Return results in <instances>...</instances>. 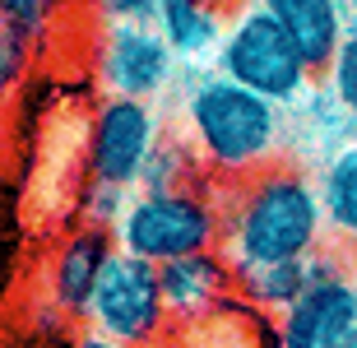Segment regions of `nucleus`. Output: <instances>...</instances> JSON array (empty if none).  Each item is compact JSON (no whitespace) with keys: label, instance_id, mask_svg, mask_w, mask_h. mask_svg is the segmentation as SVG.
<instances>
[{"label":"nucleus","instance_id":"nucleus-6","mask_svg":"<svg viewBox=\"0 0 357 348\" xmlns=\"http://www.w3.org/2000/svg\"><path fill=\"white\" fill-rule=\"evenodd\" d=\"M162 321H167V297H162L158 265H149V260H139L130 251H116V260L107 265L102 283L93 293L89 325L98 335L135 348V344L158 339Z\"/></svg>","mask_w":357,"mask_h":348},{"label":"nucleus","instance_id":"nucleus-16","mask_svg":"<svg viewBox=\"0 0 357 348\" xmlns=\"http://www.w3.org/2000/svg\"><path fill=\"white\" fill-rule=\"evenodd\" d=\"M130 195L135 190H121V186H107V181H84L79 190V218L89 223V228H112L116 232V223L126 218V209H130Z\"/></svg>","mask_w":357,"mask_h":348},{"label":"nucleus","instance_id":"nucleus-10","mask_svg":"<svg viewBox=\"0 0 357 348\" xmlns=\"http://www.w3.org/2000/svg\"><path fill=\"white\" fill-rule=\"evenodd\" d=\"M162 274V297H167V316H209L227 307L237 293V265L227 251H195L181 255L172 265H158Z\"/></svg>","mask_w":357,"mask_h":348},{"label":"nucleus","instance_id":"nucleus-13","mask_svg":"<svg viewBox=\"0 0 357 348\" xmlns=\"http://www.w3.org/2000/svg\"><path fill=\"white\" fill-rule=\"evenodd\" d=\"M316 279V255L311 260H283V265H246L237 269V297L260 311H283L311 288Z\"/></svg>","mask_w":357,"mask_h":348},{"label":"nucleus","instance_id":"nucleus-12","mask_svg":"<svg viewBox=\"0 0 357 348\" xmlns=\"http://www.w3.org/2000/svg\"><path fill=\"white\" fill-rule=\"evenodd\" d=\"M158 33L167 38L176 56H204L223 47V10L218 0H158Z\"/></svg>","mask_w":357,"mask_h":348},{"label":"nucleus","instance_id":"nucleus-19","mask_svg":"<svg viewBox=\"0 0 357 348\" xmlns=\"http://www.w3.org/2000/svg\"><path fill=\"white\" fill-rule=\"evenodd\" d=\"M0 14H10V19H19V24H28V28L47 24V10H42L38 0H0Z\"/></svg>","mask_w":357,"mask_h":348},{"label":"nucleus","instance_id":"nucleus-5","mask_svg":"<svg viewBox=\"0 0 357 348\" xmlns=\"http://www.w3.org/2000/svg\"><path fill=\"white\" fill-rule=\"evenodd\" d=\"M162 144L158 112L144 98H112L107 93L93 107L84 153H89V176L121 190H139L149 162Z\"/></svg>","mask_w":357,"mask_h":348},{"label":"nucleus","instance_id":"nucleus-15","mask_svg":"<svg viewBox=\"0 0 357 348\" xmlns=\"http://www.w3.org/2000/svg\"><path fill=\"white\" fill-rule=\"evenodd\" d=\"M33 38H38V28L0 14V98L28 75V66H33Z\"/></svg>","mask_w":357,"mask_h":348},{"label":"nucleus","instance_id":"nucleus-4","mask_svg":"<svg viewBox=\"0 0 357 348\" xmlns=\"http://www.w3.org/2000/svg\"><path fill=\"white\" fill-rule=\"evenodd\" d=\"M218 75L269 98L274 107L302 103L311 80H316V70L306 66V56L288 38V28L278 24L260 0L237 10V19L227 24L223 47H218Z\"/></svg>","mask_w":357,"mask_h":348},{"label":"nucleus","instance_id":"nucleus-2","mask_svg":"<svg viewBox=\"0 0 357 348\" xmlns=\"http://www.w3.org/2000/svg\"><path fill=\"white\" fill-rule=\"evenodd\" d=\"M185 126L199 162L223 176L265 172L283 139V116L274 103L218 70L195 80V89L185 93Z\"/></svg>","mask_w":357,"mask_h":348},{"label":"nucleus","instance_id":"nucleus-22","mask_svg":"<svg viewBox=\"0 0 357 348\" xmlns=\"http://www.w3.org/2000/svg\"><path fill=\"white\" fill-rule=\"evenodd\" d=\"M5 135H10V107H5V98H0V144H5Z\"/></svg>","mask_w":357,"mask_h":348},{"label":"nucleus","instance_id":"nucleus-11","mask_svg":"<svg viewBox=\"0 0 357 348\" xmlns=\"http://www.w3.org/2000/svg\"><path fill=\"white\" fill-rule=\"evenodd\" d=\"M278 24L288 28L297 52L316 75H330L339 47L348 42V0H260Z\"/></svg>","mask_w":357,"mask_h":348},{"label":"nucleus","instance_id":"nucleus-18","mask_svg":"<svg viewBox=\"0 0 357 348\" xmlns=\"http://www.w3.org/2000/svg\"><path fill=\"white\" fill-rule=\"evenodd\" d=\"M93 5L112 24H153L158 19V0H93Z\"/></svg>","mask_w":357,"mask_h":348},{"label":"nucleus","instance_id":"nucleus-20","mask_svg":"<svg viewBox=\"0 0 357 348\" xmlns=\"http://www.w3.org/2000/svg\"><path fill=\"white\" fill-rule=\"evenodd\" d=\"M75 348H126V344H116V339H107V335H98V330H89V335L75 339Z\"/></svg>","mask_w":357,"mask_h":348},{"label":"nucleus","instance_id":"nucleus-1","mask_svg":"<svg viewBox=\"0 0 357 348\" xmlns=\"http://www.w3.org/2000/svg\"><path fill=\"white\" fill-rule=\"evenodd\" d=\"M325 228L320 181L297 167H265L246 176L223 204V251L237 269L311 260L320 255L316 246Z\"/></svg>","mask_w":357,"mask_h":348},{"label":"nucleus","instance_id":"nucleus-17","mask_svg":"<svg viewBox=\"0 0 357 348\" xmlns=\"http://www.w3.org/2000/svg\"><path fill=\"white\" fill-rule=\"evenodd\" d=\"M325 84H330L334 107L344 112L348 121H357V28L348 33L344 47H339V56H334V66H330V75H325Z\"/></svg>","mask_w":357,"mask_h":348},{"label":"nucleus","instance_id":"nucleus-7","mask_svg":"<svg viewBox=\"0 0 357 348\" xmlns=\"http://www.w3.org/2000/svg\"><path fill=\"white\" fill-rule=\"evenodd\" d=\"M176 70V52L158 24H112L98 52V80L112 98H158Z\"/></svg>","mask_w":357,"mask_h":348},{"label":"nucleus","instance_id":"nucleus-8","mask_svg":"<svg viewBox=\"0 0 357 348\" xmlns=\"http://www.w3.org/2000/svg\"><path fill=\"white\" fill-rule=\"evenodd\" d=\"M357 311V283L330 255H316V279L274 325V348H330Z\"/></svg>","mask_w":357,"mask_h":348},{"label":"nucleus","instance_id":"nucleus-14","mask_svg":"<svg viewBox=\"0 0 357 348\" xmlns=\"http://www.w3.org/2000/svg\"><path fill=\"white\" fill-rule=\"evenodd\" d=\"M320 200H325V223L344 241H357V139L344 144L320 172Z\"/></svg>","mask_w":357,"mask_h":348},{"label":"nucleus","instance_id":"nucleus-9","mask_svg":"<svg viewBox=\"0 0 357 348\" xmlns=\"http://www.w3.org/2000/svg\"><path fill=\"white\" fill-rule=\"evenodd\" d=\"M116 251H121L116 232L89 228V223H79L75 232L56 241L52 265H47V293H52L61 316H89L93 293H98L107 265L116 260Z\"/></svg>","mask_w":357,"mask_h":348},{"label":"nucleus","instance_id":"nucleus-23","mask_svg":"<svg viewBox=\"0 0 357 348\" xmlns=\"http://www.w3.org/2000/svg\"><path fill=\"white\" fill-rule=\"evenodd\" d=\"M38 5H42V10H47V19H52L56 10H66V5H75V0H38Z\"/></svg>","mask_w":357,"mask_h":348},{"label":"nucleus","instance_id":"nucleus-24","mask_svg":"<svg viewBox=\"0 0 357 348\" xmlns=\"http://www.w3.org/2000/svg\"><path fill=\"white\" fill-rule=\"evenodd\" d=\"M348 5H357V0H348Z\"/></svg>","mask_w":357,"mask_h":348},{"label":"nucleus","instance_id":"nucleus-3","mask_svg":"<svg viewBox=\"0 0 357 348\" xmlns=\"http://www.w3.org/2000/svg\"><path fill=\"white\" fill-rule=\"evenodd\" d=\"M223 237V204L204 186L181 190H135L126 218L116 223L121 251L149 265H172L181 255L213 251Z\"/></svg>","mask_w":357,"mask_h":348},{"label":"nucleus","instance_id":"nucleus-21","mask_svg":"<svg viewBox=\"0 0 357 348\" xmlns=\"http://www.w3.org/2000/svg\"><path fill=\"white\" fill-rule=\"evenodd\" d=\"M330 348H357V311H353V321H348L344 330H339V339H334Z\"/></svg>","mask_w":357,"mask_h":348}]
</instances>
